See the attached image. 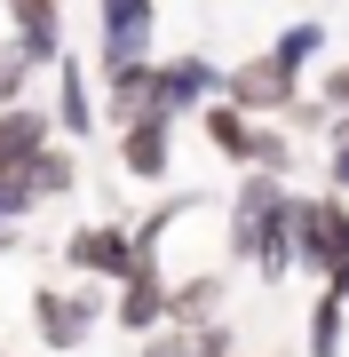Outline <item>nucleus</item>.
<instances>
[{
    "mask_svg": "<svg viewBox=\"0 0 349 357\" xmlns=\"http://www.w3.org/2000/svg\"><path fill=\"white\" fill-rule=\"evenodd\" d=\"M104 318H111V286H104V278H72V286H32V333H40V349H56V357L88 349Z\"/></svg>",
    "mask_w": 349,
    "mask_h": 357,
    "instance_id": "obj_1",
    "label": "nucleus"
},
{
    "mask_svg": "<svg viewBox=\"0 0 349 357\" xmlns=\"http://www.w3.org/2000/svg\"><path fill=\"white\" fill-rule=\"evenodd\" d=\"M56 262H64L72 278H104V286H119V278L143 262V255H135V222H127V215L79 222V230H64V255H56Z\"/></svg>",
    "mask_w": 349,
    "mask_h": 357,
    "instance_id": "obj_2",
    "label": "nucleus"
},
{
    "mask_svg": "<svg viewBox=\"0 0 349 357\" xmlns=\"http://www.w3.org/2000/svg\"><path fill=\"white\" fill-rule=\"evenodd\" d=\"M215 96H222V103H238L246 119H286V103L302 96V72H286L278 56L262 48V56H246V64L222 72V88H215Z\"/></svg>",
    "mask_w": 349,
    "mask_h": 357,
    "instance_id": "obj_3",
    "label": "nucleus"
},
{
    "mask_svg": "<svg viewBox=\"0 0 349 357\" xmlns=\"http://www.w3.org/2000/svg\"><path fill=\"white\" fill-rule=\"evenodd\" d=\"M349 255V199H302L294 191V270L325 278Z\"/></svg>",
    "mask_w": 349,
    "mask_h": 357,
    "instance_id": "obj_4",
    "label": "nucleus"
},
{
    "mask_svg": "<svg viewBox=\"0 0 349 357\" xmlns=\"http://www.w3.org/2000/svg\"><path fill=\"white\" fill-rule=\"evenodd\" d=\"M119 128V175L127 183H167L175 175V128L183 119H167V112H127V119H111Z\"/></svg>",
    "mask_w": 349,
    "mask_h": 357,
    "instance_id": "obj_5",
    "label": "nucleus"
},
{
    "mask_svg": "<svg viewBox=\"0 0 349 357\" xmlns=\"http://www.w3.org/2000/svg\"><path fill=\"white\" fill-rule=\"evenodd\" d=\"M215 88H222V64H215V56H199V48H183V56H151V103H143V112L191 119Z\"/></svg>",
    "mask_w": 349,
    "mask_h": 357,
    "instance_id": "obj_6",
    "label": "nucleus"
},
{
    "mask_svg": "<svg viewBox=\"0 0 349 357\" xmlns=\"http://www.w3.org/2000/svg\"><path fill=\"white\" fill-rule=\"evenodd\" d=\"M48 72H56V103H48L56 135H64V143H88L95 128H104V103H95V79H88V64H72V48H64Z\"/></svg>",
    "mask_w": 349,
    "mask_h": 357,
    "instance_id": "obj_7",
    "label": "nucleus"
},
{
    "mask_svg": "<svg viewBox=\"0 0 349 357\" xmlns=\"http://www.w3.org/2000/svg\"><path fill=\"white\" fill-rule=\"evenodd\" d=\"M104 326H119V333H135V342H143V333H159V326H167V270L135 262L127 278L111 286V318H104Z\"/></svg>",
    "mask_w": 349,
    "mask_h": 357,
    "instance_id": "obj_8",
    "label": "nucleus"
},
{
    "mask_svg": "<svg viewBox=\"0 0 349 357\" xmlns=\"http://www.w3.org/2000/svg\"><path fill=\"white\" fill-rule=\"evenodd\" d=\"M95 103H104V119H127L151 103V56H127V48H95Z\"/></svg>",
    "mask_w": 349,
    "mask_h": 357,
    "instance_id": "obj_9",
    "label": "nucleus"
},
{
    "mask_svg": "<svg viewBox=\"0 0 349 357\" xmlns=\"http://www.w3.org/2000/svg\"><path fill=\"white\" fill-rule=\"evenodd\" d=\"M135 357H238V333L231 318H199V326H159V333H143Z\"/></svg>",
    "mask_w": 349,
    "mask_h": 357,
    "instance_id": "obj_10",
    "label": "nucleus"
},
{
    "mask_svg": "<svg viewBox=\"0 0 349 357\" xmlns=\"http://www.w3.org/2000/svg\"><path fill=\"white\" fill-rule=\"evenodd\" d=\"M151 40H159V0H95V48L151 56Z\"/></svg>",
    "mask_w": 349,
    "mask_h": 357,
    "instance_id": "obj_11",
    "label": "nucleus"
},
{
    "mask_svg": "<svg viewBox=\"0 0 349 357\" xmlns=\"http://www.w3.org/2000/svg\"><path fill=\"white\" fill-rule=\"evenodd\" d=\"M8 24H16L8 40L32 56L40 72H48L56 56H64V0H8Z\"/></svg>",
    "mask_w": 349,
    "mask_h": 357,
    "instance_id": "obj_12",
    "label": "nucleus"
},
{
    "mask_svg": "<svg viewBox=\"0 0 349 357\" xmlns=\"http://www.w3.org/2000/svg\"><path fill=\"white\" fill-rule=\"evenodd\" d=\"M16 175H24V191H32L40 206H48V199H72V191H79V151H72L64 135H48L24 167H16Z\"/></svg>",
    "mask_w": 349,
    "mask_h": 357,
    "instance_id": "obj_13",
    "label": "nucleus"
},
{
    "mask_svg": "<svg viewBox=\"0 0 349 357\" xmlns=\"http://www.w3.org/2000/svg\"><path fill=\"white\" fill-rule=\"evenodd\" d=\"M56 135V119H48V103H0V167H24L40 143Z\"/></svg>",
    "mask_w": 349,
    "mask_h": 357,
    "instance_id": "obj_14",
    "label": "nucleus"
},
{
    "mask_svg": "<svg viewBox=\"0 0 349 357\" xmlns=\"http://www.w3.org/2000/svg\"><path fill=\"white\" fill-rule=\"evenodd\" d=\"M199 128H207V151L222 159V167H246V135H254V119H246L238 112V103H222V96H207V103H199Z\"/></svg>",
    "mask_w": 349,
    "mask_h": 357,
    "instance_id": "obj_15",
    "label": "nucleus"
},
{
    "mask_svg": "<svg viewBox=\"0 0 349 357\" xmlns=\"http://www.w3.org/2000/svg\"><path fill=\"white\" fill-rule=\"evenodd\" d=\"M270 56H278L286 72H310L318 56H325V24H318V16H302V24H286V32L270 40Z\"/></svg>",
    "mask_w": 349,
    "mask_h": 357,
    "instance_id": "obj_16",
    "label": "nucleus"
},
{
    "mask_svg": "<svg viewBox=\"0 0 349 357\" xmlns=\"http://www.w3.org/2000/svg\"><path fill=\"white\" fill-rule=\"evenodd\" d=\"M341 318H349V302L325 286V294H318V310H310V357H341V333H349Z\"/></svg>",
    "mask_w": 349,
    "mask_h": 357,
    "instance_id": "obj_17",
    "label": "nucleus"
},
{
    "mask_svg": "<svg viewBox=\"0 0 349 357\" xmlns=\"http://www.w3.org/2000/svg\"><path fill=\"white\" fill-rule=\"evenodd\" d=\"M32 79H40V64L16 48V40H0V103H24V96H32Z\"/></svg>",
    "mask_w": 349,
    "mask_h": 357,
    "instance_id": "obj_18",
    "label": "nucleus"
},
{
    "mask_svg": "<svg viewBox=\"0 0 349 357\" xmlns=\"http://www.w3.org/2000/svg\"><path fill=\"white\" fill-rule=\"evenodd\" d=\"M40 215V199L24 191V175H16V167H0V222H32Z\"/></svg>",
    "mask_w": 349,
    "mask_h": 357,
    "instance_id": "obj_19",
    "label": "nucleus"
},
{
    "mask_svg": "<svg viewBox=\"0 0 349 357\" xmlns=\"http://www.w3.org/2000/svg\"><path fill=\"white\" fill-rule=\"evenodd\" d=\"M325 175H334V191L349 199V119L334 128V151H325Z\"/></svg>",
    "mask_w": 349,
    "mask_h": 357,
    "instance_id": "obj_20",
    "label": "nucleus"
},
{
    "mask_svg": "<svg viewBox=\"0 0 349 357\" xmlns=\"http://www.w3.org/2000/svg\"><path fill=\"white\" fill-rule=\"evenodd\" d=\"M325 112H341V119H349V64H341V72H325Z\"/></svg>",
    "mask_w": 349,
    "mask_h": 357,
    "instance_id": "obj_21",
    "label": "nucleus"
},
{
    "mask_svg": "<svg viewBox=\"0 0 349 357\" xmlns=\"http://www.w3.org/2000/svg\"><path fill=\"white\" fill-rule=\"evenodd\" d=\"M318 286H334V294H341V302H349V255H341L334 270H325V278H318Z\"/></svg>",
    "mask_w": 349,
    "mask_h": 357,
    "instance_id": "obj_22",
    "label": "nucleus"
},
{
    "mask_svg": "<svg viewBox=\"0 0 349 357\" xmlns=\"http://www.w3.org/2000/svg\"><path fill=\"white\" fill-rule=\"evenodd\" d=\"M16 230H24V222H0V255H16Z\"/></svg>",
    "mask_w": 349,
    "mask_h": 357,
    "instance_id": "obj_23",
    "label": "nucleus"
},
{
    "mask_svg": "<svg viewBox=\"0 0 349 357\" xmlns=\"http://www.w3.org/2000/svg\"><path fill=\"white\" fill-rule=\"evenodd\" d=\"M0 357H8V349H0Z\"/></svg>",
    "mask_w": 349,
    "mask_h": 357,
    "instance_id": "obj_24",
    "label": "nucleus"
}]
</instances>
